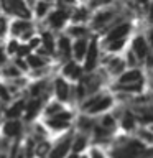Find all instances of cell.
<instances>
[{
    "label": "cell",
    "mask_w": 153,
    "mask_h": 158,
    "mask_svg": "<svg viewBox=\"0 0 153 158\" xmlns=\"http://www.w3.org/2000/svg\"><path fill=\"white\" fill-rule=\"evenodd\" d=\"M64 110V107H63V104H59V102H53V104H49V106L44 109V115H46L48 118H51L54 115H58L59 112H63Z\"/></svg>",
    "instance_id": "22"
},
{
    "label": "cell",
    "mask_w": 153,
    "mask_h": 158,
    "mask_svg": "<svg viewBox=\"0 0 153 158\" xmlns=\"http://www.w3.org/2000/svg\"><path fill=\"white\" fill-rule=\"evenodd\" d=\"M27 66L33 68V69H38V68H43L44 66V59L38 54H30L27 56Z\"/></svg>",
    "instance_id": "23"
},
{
    "label": "cell",
    "mask_w": 153,
    "mask_h": 158,
    "mask_svg": "<svg viewBox=\"0 0 153 158\" xmlns=\"http://www.w3.org/2000/svg\"><path fill=\"white\" fill-rule=\"evenodd\" d=\"M135 127H137V118L133 117L130 112H125V115L122 117V128H123V130H127V132H130Z\"/></svg>",
    "instance_id": "21"
},
{
    "label": "cell",
    "mask_w": 153,
    "mask_h": 158,
    "mask_svg": "<svg viewBox=\"0 0 153 158\" xmlns=\"http://www.w3.org/2000/svg\"><path fill=\"white\" fill-rule=\"evenodd\" d=\"M0 112H2V106H0Z\"/></svg>",
    "instance_id": "51"
},
{
    "label": "cell",
    "mask_w": 153,
    "mask_h": 158,
    "mask_svg": "<svg viewBox=\"0 0 153 158\" xmlns=\"http://www.w3.org/2000/svg\"><path fill=\"white\" fill-rule=\"evenodd\" d=\"M145 40H147L148 46H150V48H153V28H150V30H148V33H147Z\"/></svg>",
    "instance_id": "42"
},
{
    "label": "cell",
    "mask_w": 153,
    "mask_h": 158,
    "mask_svg": "<svg viewBox=\"0 0 153 158\" xmlns=\"http://www.w3.org/2000/svg\"><path fill=\"white\" fill-rule=\"evenodd\" d=\"M51 152V143L49 142H46V140H41L36 145V150H35V153H36L38 156H44L46 153H49Z\"/></svg>",
    "instance_id": "28"
},
{
    "label": "cell",
    "mask_w": 153,
    "mask_h": 158,
    "mask_svg": "<svg viewBox=\"0 0 153 158\" xmlns=\"http://www.w3.org/2000/svg\"><path fill=\"white\" fill-rule=\"evenodd\" d=\"M25 112V101H18L15 102L12 107H8L7 110H5V117L8 118V120H18V117L22 115Z\"/></svg>",
    "instance_id": "16"
},
{
    "label": "cell",
    "mask_w": 153,
    "mask_h": 158,
    "mask_svg": "<svg viewBox=\"0 0 153 158\" xmlns=\"http://www.w3.org/2000/svg\"><path fill=\"white\" fill-rule=\"evenodd\" d=\"M3 74H5V76H18V69L15 68V66L3 68Z\"/></svg>",
    "instance_id": "39"
},
{
    "label": "cell",
    "mask_w": 153,
    "mask_h": 158,
    "mask_svg": "<svg viewBox=\"0 0 153 158\" xmlns=\"http://www.w3.org/2000/svg\"><path fill=\"white\" fill-rule=\"evenodd\" d=\"M79 158H89V156H86V155H82V156H79Z\"/></svg>",
    "instance_id": "50"
},
{
    "label": "cell",
    "mask_w": 153,
    "mask_h": 158,
    "mask_svg": "<svg viewBox=\"0 0 153 158\" xmlns=\"http://www.w3.org/2000/svg\"><path fill=\"white\" fill-rule=\"evenodd\" d=\"M112 106H114V97L112 96H107V94H102V96L97 99V102L94 104L91 109H87L86 112L89 114V115H94V114H102V112L109 110Z\"/></svg>",
    "instance_id": "6"
},
{
    "label": "cell",
    "mask_w": 153,
    "mask_h": 158,
    "mask_svg": "<svg viewBox=\"0 0 153 158\" xmlns=\"http://www.w3.org/2000/svg\"><path fill=\"white\" fill-rule=\"evenodd\" d=\"M138 63H140V61L135 58V54L128 49V51L125 53V64H127V66H130V69H135L138 66Z\"/></svg>",
    "instance_id": "30"
},
{
    "label": "cell",
    "mask_w": 153,
    "mask_h": 158,
    "mask_svg": "<svg viewBox=\"0 0 153 158\" xmlns=\"http://www.w3.org/2000/svg\"><path fill=\"white\" fill-rule=\"evenodd\" d=\"M114 17H115L114 10H110V8L101 10V12H97L96 15H94V18H92V27H94V28H102V27H105V25L110 22Z\"/></svg>",
    "instance_id": "11"
},
{
    "label": "cell",
    "mask_w": 153,
    "mask_h": 158,
    "mask_svg": "<svg viewBox=\"0 0 153 158\" xmlns=\"http://www.w3.org/2000/svg\"><path fill=\"white\" fill-rule=\"evenodd\" d=\"M150 130H151V132H153V123H151V125H150Z\"/></svg>",
    "instance_id": "49"
},
{
    "label": "cell",
    "mask_w": 153,
    "mask_h": 158,
    "mask_svg": "<svg viewBox=\"0 0 153 158\" xmlns=\"http://www.w3.org/2000/svg\"><path fill=\"white\" fill-rule=\"evenodd\" d=\"M54 92H56V97H58L59 104L66 102L69 99L71 89H69V84L64 81V77H56V81H54Z\"/></svg>",
    "instance_id": "10"
},
{
    "label": "cell",
    "mask_w": 153,
    "mask_h": 158,
    "mask_svg": "<svg viewBox=\"0 0 153 158\" xmlns=\"http://www.w3.org/2000/svg\"><path fill=\"white\" fill-rule=\"evenodd\" d=\"M125 43H127V40H118V41H112V43H109V44H107V49H109L110 53L120 51V49L125 46Z\"/></svg>",
    "instance_id": "34"
},
{
    "label": "cell",
    "mask_w": 153,
    "mask_h": 158,
    "mask_svg": "<svg viewBox=\"0 0 153 158\" xmlns=\"http://www.w3.org/2000/svg\"><path fill=\"white\" fill-rule=\"evenodd\" d=\"M31 54V49H30V46L27 43H20L18 44V49H17V56L20 58V59H23V58H27V56H30Z\"/></svg>",
    "instance_id": "32"
},
{
    "label": "cell",
    "mask_w": 153,
    "mask_h": 158,
    "mask_svg": "<svg viewBox=\"0 0 153 158\" xmlns=\"http://www.w3.org/2000/svg\"><path fill=\"white\" fill-rule=\"evenodd\" d=\"M58 49L63 53L64 58H71V40L68 36H61L58 40Z\"/></svg>",
    "instance_id": "20"
},
{
    "label": "cell",
    "mask_w": 153,
    "mask_h": 158,
    "mask_svg": "<svg viewBox=\"0 0 153 158\" xmlns=\"http://www.w3.org/2000/svg\"><path fill=\"white\" fill-rule=\"evenodd\" d=\"M138 140H140L145 147H153V132L147 127L138 128Z\"/></svg>",
    "instance_id": "19"
},
{
    "label": "cell",
    "mask_w": 153,
    "mask_h": 158,
    "mask_svg": "<svg viewBox=\"0 0 153 158\" xmlns=\"http://www.w3.org/2000/svg\"><path fill=\"white\" fill-rule=\"evenodd\" d=\"M22 132V122L20 120H7L2 125V133L3 137L12 138V137H18Z\"/></svg>",
    "instance_id": "12"
},
{
    "label": "cell",
    "mask_w": 153,
    "mask_h": 158,
    "mask_svg": "<svg viewBox=\"0 0 153 158\" xmlns=\"http://www.w3.org/2000/svg\"><path fill=\"white\" fill-rule=\"evenodd\" d=\"M69 33H71L76 40H79V38H86L87 28H84V27H72L71 30H69Z\"/></svg>",
    "instance_id": "33"
},
{
    "label": "cell",
    "mask_w": 153,
    "mask_h": 158,
    "mask_svg": "<svg viewBox=\"0 0 153 158\" xmlns=\"http://www.w3.org/2000/svg\"><path fill=\"white\" fill-rule=\"evenodd\" d=\"M101 127L105 128V130H114L115 128V118H114V115H110V114H105V115H102L101 118Z\"/></svg>",
    "instance_id": "26"
},
{
    "label": "cell",
    "mask_w": 153,
    "mask_h": 158,
    "mask_svg": "<svg viewBox=\"0 0 153 158\" xmlns=\"http://www.w3.org/2000/svg\"><path fill=\"white\" fill-rule=\"evenodd\" d=\"M41 110V101L39 99H33L25 106V120H33Z\"/></svg>",
    "instance_id": "15"
},
{
    "label": "cell",
    "mask_w": 153,
    "mask_h": 158,
    "mask_svg": "<svg viewBox=\"0 0 153 158\" xmlns=\"http://www.w3.org/2000/svg\"><path fill=\"white\" fill-rule=\"evenodd\" d=\"M97 59H99V43L96 38H92V40H89V46H87L86 58H84L82 71H86V73L94 71L97 66Z\"/></svg>",
    "instance_id": "1"
},
{
    "label": "cell",
    "mask_w": 153,
    "mask_h": 158,
    "mask_svg": "<svg viewBox=\"0 0 153 158\" xmlns=\"http://www.w3.org/2000/svg\"><path fill=\"white\" fill-rule=\"evenodd\" d=\"M87 148V137L86 135H77L74 140L71 142V152L72 153H81Z\"/></svg>",
    "instance_id": "17"
},
{
    "label": "cell",
    "mask_w": 153,
    "mask_h": 158,
    "mask_svg": "<svg viewBox=\"0 0 153 158\" xmlns=\"http://www.w3.org/2000/svg\"><path fill=\"white\" fill-rule=\"evenodd\" d=\"M89 158H105V156H104V153L99 150V148H92V150H91V156H89Z\"/></svg>",
    "instance_id": "40"
},
{
    "label": "cell",
    "mask_w": 153,
    "mask_h": 158,
    "mask_svg": "<svg viewBox=\"0 0 153 158\" xmlns=\"http://www.w3.org/2000/svg\"><path fill=\"white\" fill-rule=\"evenodd\" d=\"M12 35L15 38H22L27 31H30V30H33V27H31V23L30 22H27V20H15V22L12 23Z\"/></svg>",
    "instance_id": "14"
},
{
    "label": "cell",
    "mask_w": 153,
    "mask_h": 158,
    "mask_svg": "<svg viewBox=\"0 0 153 158\" xmlns=\"http://www.w3.org/2000/svg\"><path fill=\"white\" fill-rule=\"evenodd\" d=\"M87 46H89V40L87 38H79L71 44V54L74 56L72 61H76L79 64V61H84L87 53Z\"/></svg>",
    "instance_id": "5"
},
{
    "label": "cell",
    "mask_w": 153,
    "mask_h": 158,
    "mask_svg": "<svg viewBox=\"0 0 153 158\" xmlns=\"http://www.w3.org/2000/svg\"><path fill=\"white\" fill-rule=\"evenodd\" d=\"M41 44H43V49L46 51L48 54H53L54 53V46H56V43H54V38H53V35L46 31V33H43L41 35Z\"/></svg>",
    "instance_id": "18"
},
{
    "label": "cell",
    "mask_w": 153,
    "mask_h": 158,
    "mask_svg": "<svg viewBox=\"0 0 153 158\" xmlns=\"http://www.w3.org/2000/svg\"><path fill=\"white\" fill-rule=\"evenodd\" d=\"M143 82V73L138 68L135 69H128L123 74H120L117 79V86H132V84Z\"/></svg>",
    "instance_id": "4"
},
{
    "label": "cell",
    "mask_w": 153,
    "mask_h": 158,
    "mask_svg": "<svg viewBox=\"0 0 153 158\" xmlns=\"http://www.w3.org/2000/svg\"><path fill=\"white\" fill-rule=\"evenodd\" d=\"M15 68H17V69L20 68V69H23V71H27V69H28V66H27V63H25L23 59H20V58L17 59V61H15Z\"/></svg>",
    "instance_id": "43"
},
{
    "label": "cell",
    "mask_w": 153,
    "mask_h": 158,
    "mask_svg": "<svg viewBox=\"0 0 153 158\" xmlns=\"http://www.w3.org/2000/svg\"><path fill=\"white\" fill-rule=\"evenodd\" d=\"M148 17H150V20L153 22V3H150V10H148Z\"/></svg>",
    "instance_id": "46"
},
{
    "label": "cell",
    "mask_w": 153,
    "mask_h": 158,
    "mask_svg": "<svg viewBox=\"0 0 153 158\" xmlns=\"http://www.w3.org/2000/svg\"><path fill=\"white\" fill-rule=\"evenodd\" d=\"M49 7H51V3H49V2H38V3H36V8H35L36 17H38V18H43L44 15L48 13Z\"/></svg>",
    "instance_id": "29"
},
{
    "label": "cell",
    "mask_w": 153,
    "mask_h": 158,
    "mask_svg": "<svg viewBox=\"0 0 153 158\" xmlns=\"http://www.w3.org/2000/svg\"><path fill=\"white\" fill-rule=\"evenodd\" d=\"M17 158H25V155H23V153H22V155H18Z\"/></svg>",
    "instance_id": "47"
},
{
    "label": "cell",
    "mask_w": 153,
    "mask_h": 158,
    "mask_svg": "<svg viewBox=\"0 0 153 158\" xmlns=\"http://www.w3.org/2000/svg\"><path fill=\"white\" fill-rule=\"evenodd\" d=\"M69 20V12L63 8H56L53 13H49V25L53 28H63Z\"/></svg>",
    "instance_id": "8"
},
{
    "label": "cell",
    "mask_w": 153,
    "mask_h": 158,
    "mask_svg": "<svg viewBox=\"0 0 153 158\" xmlns=\"http://www.w3.org/2000/svg\"><path fill=\"white\" fill-rule=\"evenodd\" d=\"M27 44L30 46V49H35V48H38L39 44H41V40H39L38 36H33V38H30V41Z\"/></svg>",
    "instance_id": "38"
},
{
    "label": "cell",
    "mask_w": 153,
    "mask_h": 158,
    "mask_svg": "<svg viewBox=\"0 0 153 158\" xmlns=\"http://www.w3.org/2000/svg\"><path fill=\"white\" fill-rule=\"evenodd\" d=\"M48 127H51L53 130H64V128H69V122H63V120H58V118H46L44 120Z\"/></svg>",
    "instance_id": "24"
},
{
    "label": "cell",
    "mask_w": 153,
    "mask_h": 158,
    "mask_svg": "<svg viewBox=\"0 0 153 158\" xmlns=\"http://www.w3.org/2000/svg\"><path fill=\"white\" fill-rule=\"evenodd\" d=\"M125 68H127V64H125V59L123 58H112L110 61H109L107 64V69H109V73L112 74V76H120V74L125 73Z\"/></svg>",
    "instance_id": "13"
},
{
    "label": "cell",
    "mask_w": 153,
    "mask_h": 158,
    "mask_svg": "<svg viewBox=\"0 0 153 158\" xmlns=\"http://www.w3.org/2000/svg\"><path fill=\"white\" fill-rule=\"evenodd\" d=\"M7 27H8L7 18H5V17H0V38L5 36V33H7Z\"/></svg>",
    "instance_id": "37"
},
{
    "label": "cell",
    "mask_w": 153,
    "mask_h": 158,
    "mask_svg": "<svg viewBox=\"0 0 153 158\" xmlns=\"http://www.w3.org/2000/svg\"><path fill=\"white\" fill-rule=\"evenodd\" d=\"M130 51L135 54V58L138 61H145V58L150 54V46H148V43H147V40L143 35H137V36L132 40Z\"/></svg>",
    "instance_id": "2"
},
{
    "label": "cell",
    "mask_w": 153,
    "mask_h": 158,
    "mask_svg": "<svg viewBox=\"0 0 153 158\" xmlns=\"http://www.w3.org/2000/svg\"><path fill=\"white\" fill-rule=\"evenodd\" d=\"M71 133L66 137V138H63L61 142L58 143L54 148H51V152H49V155L48 158H64L69 153V150H71Z\"/></svg>",
    "instance_id": "7"
},
{
    "label": "cell",
    "mask_w": 153,
    "mask_h": 158,
    "mask_svg": "<svg viewBox=\"0 0 153 158\" xmlns=\"http://www.w3.org/2000/svg\"><path fill=\"white\" fill-rule=\"evenodd\" d=\"M0 97L3 99V101H8L10 99V94H8V89L5 86H0Z\"/></svg>",
    "instance_id": "41"
},
{
    "label": "cell",
    "mask_w": 153,
    "mask_h": 158,
    "mask_svg": "<svg viewBox=\"0 0 153 158\" xmlns=\"http://www.w3.org/2000/svg\"><path fill=\"white\" fill-rule=\"evenodd\" d=\"M132 25L128 22L118 23L117 27H112V30H109L105 35V43H112V41H118V40H127V35L130 33Z\"/></svg>",
    "instance_id": "3"
},
{
    "label": "cell",
    "mask_w": 153,
    "mask_h": 158,
    "mask_svg": "<svg viewBox=\"0 0 153 158\" xmlns=\"http://www.w3.org/2000/svg\"><path fill=\"white\" fill-rule=\"evenodd\" d=\"M79 156H81V155H77V153H72V152H69V153H68V155L64 156V158H79Z\"/></svg>",
    "instance_id": "45"
},
{
    "label": "cell",
    "mask_w": 153,
    "mask_h": 158,
    "mask_svg": "<svg viewBox=\"0 0 153 158\" xmlns=\"http://www.w3.org/2000/svg\"><path fill=\"white\" fill-rule=\"evenodd\" d=\"M63 76H66L72 81H81V76H82V66H79L76 61H69L64 64L63 68Z\"/></svg>",
    "instance_id": "9"
},
{
    "label": "cell",
    "mask_w": 153,
    "mask_h": 158,
    "mask_svg": "<svg viewBox=\"0 0 153 158\" xmlns=\"http://www.w3.org/2000/svg\"><path fill=\"white\" fill-rule=\"evenodd\" d=\"M0 158H7V155H3V153H2V155H0Z\"/></svg>",
    "instance_id": "48"
},
{
    "label": "cell",
    "mask_w": 153,
    "mask_h": 158,
    "mask_svg": "<svg viewBox=\"0 0 153 158\" xmlns=\"http://www.w3.org/2000/svg\"><path fill=\"white\" fill-rule=\"evenodd\" d=\"M18 40H10L8 46H7V53L8 54H17V49H18Z\"/></svg>",
    "instance_id": "36"
},
{
    "label": "cell",
    "mask_w": 153,
    "mask_h": 158,
    "mask_svg": "<svg viewBox=\"0 0 153 158\" xmlns=\"http://www.w3.org/2000/svg\"><path fill=\"white\" fill-rule=\"evenodd\" d=\"M5 59H7V56H5V53H3V49L0 48V64H3L5 63Z\"/></svg>",
    "instance_id": "44"
},
{
    "label": "cell",
    "mask_w": 153,
    "mask_h": 158,
    "mask_svg": "<svg viewBox=\"0 0 153 158\" xmlns=\"http://www.w3.org/2000/svg\"><path fill=\"white\" fill-rule=\"evenodd\" d=\"M87 17H89V12L86 8H77L72 12V15H69V18L72 22H84V20H87Z\"/></svg>",
    "instance_id": "27"
},
{
    "label": "cell",
    "mask_w": 153,
    "mask_h": 158,
    "mask_svg": "<svg viewBox=\"0 0 153 158\" xmlns=\"http://www.w3.org/2000/svg\"><path fill=\"white\" fill-rule=\"evenodd\" d=\"M44 87H46V81H39L36 84H33L31 89H30V91H31V96H39Z\"/></svg>",
    "instance_id": "35"
},
{
    "label": "cell",
    "mask_w": 153,
    "mask_h": 158,
    "mask_svg": "<svg viewBox=\"0 0 153 158\" xmlns=\"http://www.w3.org/2000/svg\"><path fill=\"white\" fill-rule=\"evenodd\" d=\"M77 127L81 132H89L91 128H94V122H92V118H89L87 115H82V117H79V120H77Z\"/></svg>",
    "instance_id": "25"
},
{
    "label": "cell",
    "mask_w": 153,
    "mask_h": 158,
    "mask_svg": "<svg viewBox=\"0 0 153 158\" xmlns=\"http://www.w3.org/2000/svg\"><path fill=\"white\" fill-rule=\"evenodd\" d=\"M92 130H94V137H96V140H104V138H107L109 135H110V132L105 130V128H102L101 125H96Z\"/></svg>",
    "instance_id": "31"
}]
</instances>
